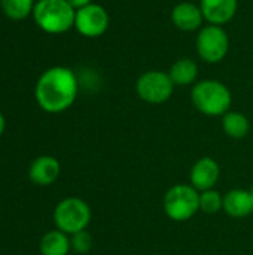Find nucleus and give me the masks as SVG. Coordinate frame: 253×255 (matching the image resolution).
<instances>
[{
  "label": "nucleus",
  "instance_id": "4468645a",
  "mask_svg": "<svg viewBox=\"0 0 253 255\" xmlns=\"http://www.w3.org/2000/svg\"><path fill=\"white\" fill-rule=\"evenodd\" d=\"M70 250V236L58 229L46 232L39 242V251L42 255H69Z\"/></svg>",
  "mask_w": 253,
  "mask_h": 255
},
{
  "label": "nucleus",
  "instance_id": "4be33fe9",
  "mask_svg": "<svg viewBox=\"0 0 253 255\" xmlns=\"http://www.w3.org/2000/svg\"><path fill=\"white\" fill-rule=\"evenodd\" d=\"M251 194H252V199H253V187L251 188Z\"/></svg>",
  "mask_w": 253,
  "mask_h": 255
},
{
  "label": "nucleus",
  "instance_id": "1a4fd4ad",
  "mask_svg": "<svg viewBox=\"0 0 253 255\" xmlns=\"http://www.w3.org/2000/svg\"><path fill=\"white\" fill-rule=\"evenodd\" d=\"M221 176V167L212 157L198 158L189 172V184L197 191H207L215 188Z\"/></svg>",
  "mask_w": 253,
  "mask_h": 255
},
{
  "label": "nucleus",
  "instance_id": "f03ea898",
  "mask_svg": "<svg viewBox=\"0 0 253 255\" xmlns=\"http://www.w3.org/2000/svg\"><path fill=\"white\" fill-rule=\"evenodd\" d=\"M191 100L203 115L224 117L231 108L233 96L225 84L216 79H204L192 87Z\"/></svg>",
  "mask_w": 253,
  "mask_h": 255
},
{
  "label": "nucleus",
  "instance_id": "20e7f679",
  "mask_svg": "<svg viewBox=\"0 0 253 255\" xmlns=\"http://www.w3.org/2000/svg\"><path fill=\"white\" fill-rule=\"evenodd\" d=\"M52 218L58 230L72 236L88 229L92 218V212L85 200L72 196L57 203Z\"/></svg>",
  "mask_w": 253,
  "mask_h": 255
},
{
  "label": "nucleus",
  "instance_id": "f257e3e1",
  "mask_svg": "<svg viewBox=\"0 0 253 255\" xmlns=\"http://www.w3.org/2000/svg\"><path fill=\"white\" fill-rule=\"evenodd\" d=\"M79 82L75 72L64 66L46 69L34 85V99L39 108L48 114H61L76 100Z\"/></svg>",
  "mask_w": 253,
  "mask_h": 255
},
{
  "label": "nucleus",
  "instance_id": "6e6552de",
  "mask_svg": "<svg viewBox=\"0 0 253 255\" xmlns=\"http://www.w3.org/2000/svg\"><path fill=\"white\" fill-rule=\"evenodd\" d=\"M109 13L107 10L95 3H91L85 7L76 10L75 16V28L84 37H100L109 28Z\"/></svg>",
  "mask_w": 253,
  "mask_h": 255
},
{
  "label": "nucleus",
  "instance_id": "9b49d317",
  "mask_svg": "<svg viewBox=\"0 0 253 255\" xmlns=\"http://www.w3.org/2000/svg\"><path fill=\"white\" fill-rule=\"evenodd\" d=\"M200 7L204 21L222 27L236 16L239 0H201Z\"/></svg>",
  "mask_w": 253,
  "mask_h": 255
},
{
  "label": "nucleus",
  "instance_id": "aec40b11",
  "mask_svg": "<svg viewBox=\"0 0 253 255\" xmlns=\"http://www.w3.org/2000/svg\"><path fill=\"white\" fill-rule=\"evenodd\" d=\"M67 3H69L75 10H78V9H81V7H85V6L91 4L92 0H67Z\"/></svg>",
  "mask_w": 253,
  "mask_h": 255
},
{
  "label": "nucleus",
  "instance_id": "f3484780",
  "mask_svg": "<svg viewBox=\"0 0 253 255\" xmlns=\"http://www.w3.org/2000/svg\"><path fill=\"white\" fill-rule=\"evenodd\" d=\"M36 0H0V7L4 16L12 21H22L33 13Z\"/></svg>",
  "mask_w": 253,
  "mask_h": 255
},
{
  "label": "nucleus",
  "instance_id": "dca6fc26",
  "mask_svg": "<svg viewBox=\"0 0 253 255\" xmlns=\"http://www.w3.org/2000/svg\"><path fill=\"white\" fill-rule=\"evenodd\" d=\"M222 128L224 133L231 139H243L251 131V121L242 112L228 111L222 117Z\"/></svg>",
  "mask_w": 253,
  "mask_h": 255
},
{
  "label": "nucleus",
  "instance_id": "39448f33",
  "mask_svg": "<svg viewBox=\"0 0 253 255\" xmlns=\"http://www.w3.org/2000/svg\"><path fill=\"white\" fill-rule=\"evenodd\" d=\"M163 208L170 220L185 223L200 211V191L191 184H176L164 194Z\"/></svg>",
  "mask_w": 253,
  "mask_h": 255
},
{
  "label": "nucleus",
  "instance_id": "f8f14e48",
  "mask_svg": "<svg viewBox=\"0 0 253 255\" xmlns=\"http://www.w3.org/2000/svg\"><path fill=\"white\" fill-rule=\"evenodd\" d=\"M171 21L180 31H194L201 27L204 16L200 6L189 1H182L173 7Z\"/></svg>",
  "mask_w": 253,
  "mask_h": 255
},
{
  "label": "nucleus",
  "instance_id": "0eeeda50",
  "mask_svg": "<svg viewBox=\"0 0 253 255\" xmlns=\"http://www.w3.org/2000/svg\"><path fill=\"white\" fill-rule=\"evenodd\" d=\"M174 90V84L169 73L161 70H149L136 82L137 96L149 105L166 103Z\"/></svg>",
  "mask_w": 253,
  "mask_h": 255
},
{
  "label": "nucleus",
  "instance_id": "412c9836",
  "mask_svg": "<svg viewBox=\"0 0 253 255\" xmlns=\"http://www.w3.org/2000/svg\"><path fill=\"white\" fill-rule=\"evenodd\" d=\"M4 130H6V118H4L3 112L0 111V136L4 133Z\"/></svg>",
  "mask_w": 253,
  "mask_h": 255
},
{
  "label": "nucleus",
  "instance_id": "7ed1b4c3",
  "mask_svg": "<svg viewBox=\"0 0 253 255\" xmlns=\"http://www.w3.org/2000/svg\"><path fill=\"white\" fill-rule=\"evenodd\" d=\"M31 15L42 31L48 34H63L75 27L76 10L67 0H37Z\"/></svg>",
  "mask_w": 253,
  "mask_h": 255
},
{
  "label": "nucleus",
  "instance_id": "6ab92c4d",
  "mask_svg": "<svg viewBox=\"0 0 253 255\" xmlns=\"http://www.w3.org/2000/svg\"><path fill=\"white\" fill-rule=\"evenodd\" d=\"M70 244H72V250L75 253H78V254H88L92 250L94 239H92L89 232L84 230V232L72 235L70 236Z\"/></svg>",
  "mask_w": 253,
  "mask_h": 255
},
{
  "label": "nucleus",
  "instance_id": "ddd939ff",
  "mask_svg": "<svg viewBox=\"0 0 253 255\" xmlns=\"http://www.w3.org/2000/svg\"><path fill=\"white\" fill-rule=\"evenodd\" d=\"M224 211L233 218H245L253 212V199L251 190L234 188L224 194Z\"/></svg>",
  "mask_w": 253,
  "mask_h": 255
},
{
  "label": "nucleus",
  "instance_id": "2eb2a0df",
  "mask_svg": "<svg viewBox=\"0 0 253 255\" xmlns=\"http://www.w3.org/2000/svg\"><path fill=\"white\" fill-rule=\"evenodd\" d=\"M169 75H170L174 87L176 85L188 87L192 82H195V79L198 76V66L191 58H179L177 61L173 63L171 69L169 70Z\"/></svg>",
  "mask_w": 253,
  "mask_h": 255
},
{
  "label": "nucleus",
  "instance_id": "9d476101",
  "mask_svg": "<svg viewBox=\"0 0 253 255\" xmlns=\"http://www.w3.org/2000/svg\"><path fill=\"white\" fill-rule=\"evenodd\" d=\"M61 173V164L54 155H39L28 167V178L39 187L52 185Z\"/></svg>",
  "mask_w": 253,
  "mask_h": 255
},
{
  "label": "nucleus",
  "instance_id": "a211bd4d",
  "mask_svg": "<svg viewBox=\"0 0 253 255\" xmlns=\"http://www.w3.org/2000/svg\"><path fill=\"white\" fill-rule=\"evenodd\" d=\"M200 211L206 214H218L224 211V196L215 188L200 193Z\"/></svg>",
  "mask_w": 253,
  "mask_h": 255
},
{
  "label": "nucleus",
  "instance_id": "423d86ee",
  "mask_svg": "<svg viewBox=\"0 0 253 255\" xmlns=\"http://www.w3.org/2000/svg\"><path fill=\"white\" fill-rule=\"evenodd\" d=\"M197 52L206 63H221L230 51V39L225 30L219 25L207 24L197 36Z\"/></svg>",
  "mask_w": 253,
  "mask_h": 255
}]
</instances>
